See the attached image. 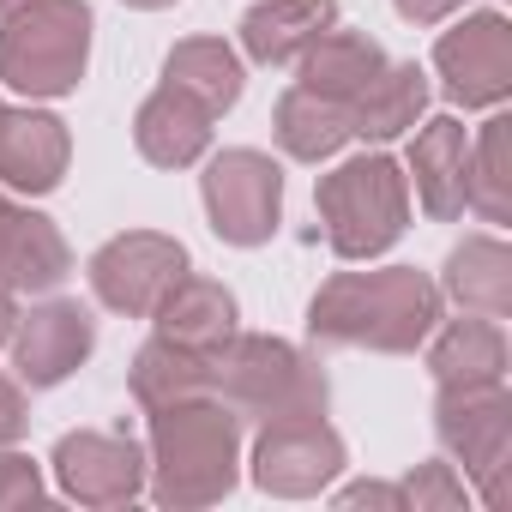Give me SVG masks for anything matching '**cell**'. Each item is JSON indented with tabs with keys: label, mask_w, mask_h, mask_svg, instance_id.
Listing matches in <instances>:
<instances>
[{
	"label": "cell",
	"mask_w": 512,
	"mask_h": 512,
	"mask_svg": "<svg viewBox=\"0 0 512 512\" xmlns=\"http://www.w3.org/2000/svg\"><path fill=\"white\" fill-rule=\"evenodd\" d=\"M434 320H440V290L416 266L338 272L308 302L314 344H338V350H386V356H404V350H416L434 332Z\"/></svg>",
	"instance_id": "cell-1"
},
{
	"label": "cell",
	"mask_w": 512,
	"mask_h": 512,
	"mask_svg": "<svg viewBox=\"0 0 512 512\" xmlns=\"http://www.w3.org/2000/svg\"><path fill=\"white\" fill-rule=\"evenodd\" d=\"M235 464H241V416L199 392V398H175L163 410H151V494L157 506H211L235 488Z\"/></svg>",
	"instance_id": "cell-2"
},
{
	"label": "cell",
	"mask_w": 512,
	"mask_h": 512,
	"mask_svg": "<svg viewBox=\"0 0 512 512\" xmlns=\"http://www.w3.org/2000/svg\"><path fill=\"white\" fill-rule=\"evenodd\" d=\"M205 392L235 416H326V374L284 338H223L205 356Z\"/></svg>",
	"instance_id": "cell-3"
},
{
	"label": "cell",
	"mask_w": 512,
	"mask_h": 512,
	"mask_svg": "<svg viewBox=\"0 0 512 512\" xmlns=\"http://www.w3.org/2000/svg\"><path fill=\"white\" fill-rule=\"evenodd\" d=\"M91 61V7L85 0H25L0 25V79L19 97L79 91Z\"/></svg>",
	"instance_id": "cell-4"
},
{
	"label": "cell",
	"mask_w": 512,
	"mask_h": 512,
	"mask_svg": "<svg viewBox=\"0 0 512 512\" xmlns=\"http://www.w3.org/2000/svg\"><path fill=\"white\" fill-rule=\"evenodd\" d=\"M320 217L338 260H374L410 223V187L392 157H350L344 169L320 175Z\"/></svg>",
	"instance_id": "cell-5"
},
{
	"label": "cell",
	"mask_w": 512,
	"mask_h": 512,
	"mask_svg": "<svg viewBox=\"0 0 512 512\" xmlns=\"http://www.w3.org/2000/svg\"><path fill=\"white\" fill-rule=\"evenodd\" d=\"M440 446L476 476L488 506H506V458H512V398L500 380L482 386H440L434 398Z\"/></svg>",
	"instance_id": "cell-6"
},
{
	"label": "cell",
	"mask_w": 512,
	"mask_h": 512,
	"mask_svg": "<svg viewBox=\"0 0 512 512\" xmlns=\"http://www.w3.org/2000/svg\"><path fill=\"white\" fill-rule=\"evenodd\" d=\"M181 278H187V247L175 235H157V229H127L91 253L97 302L127 314V320H145Z\"/></svg>",
	"instance_id": "cell-7"
},
{
	"label": "cell",
	"mask_w": 512,
	"mask_h": 512,
	"mask_svg": "<svg viewBox=\"0 0 512 512\" xmlns=\"http://www.w3.org/2000/svg\"><path fill=\"white\" fill-rule=\"evenodd\" d=\"M205 211L211 229L235 247H260L284 211V169L266 151H223L205 163Z\"/></svg>",
	"instance_id": "cell-8"
},
{
	"label": "cell",
	"mask_w": 512,
	"mask_h": 512,
	"mask_svg": "<svg viewBox=\"0 0 512 512\" xmlns=\"http://www.w3.org/2000/svg\"><path fill=\"white\" fill-rule=\"evenodd\" d=\"M338 470H344V440L326 416H278L253 440V482L266 494L302 500L320 494Z\"/></svg>",
	"instance_id": "cell-9"
},
{
	"label": "cell",
	"mask_w": 512,
	"mask_h": 512,
	"mask_svg": "<svg viewBox=\"0 0 512 512\" xmlns=\"http://www.w3.org/2000/svg\"><path fill=\"white\" fill-rule=\"evenodd\" d=\"M434 67L446 79V97L464 109H494L512 91V25L500 13H470L434 43Z\"/></svg>",
	"instance_id": "cell-10"
},
{
	"label": "cell",
	"mask_w": 512,
	"mask_h": 512,
	"mask_svg": "<svg viewBox=\"0 0 512 512\" xmlns=\"http://www.w3.org/2000/svg\"><path fill=\"white\" fill-rule=\"evenodd\" d=\"M55 476H61V494L79 506H127L145 488V452L127 434L79 428V434H61Z\"/></svg>",
	"instance_id": "cell-11"
},
{
	"label": "cell",
	"mask_w": 512,
	"mask_h": 512,
	"mask_svg": "<svg viewBox=\"0 0 512 512\" xmlns=\"http://www.w3.org/2000/svg\"><path fill=\"white\" fill-rule=\"evenodd\" d=\"M13 368L25 386H61L97 344V326L79 302H43L31 314H19L13 326Z\"/></svg>",
	"instance_id": "cell-12"
},
{
	"label": "cell",
	"mask_w": 512,
	"mask_h": 512,
	"mask_svg": "<svg viewBox=\"0 0 512 512\" xmlns=\"http://www.w3.org/2000/svg\"><path fill=\"white\" fill-rule=\"evenodd\" d=\"M133 145H139V157L157 163V169H187V163H199L205 145H211V109L193 103L181 85L163 79V91H151L145 109H139V121H133Z\"/></svg>",
	"instance_id": "cell-13"
},
{
	"label": "cell",
	"mask_w": 512,
	"mask_h": 512,
	"mask_svg": "<svg viewBox=\"0 0 512 512\" xmlns=\"http://www.w3.org/2000/svg\"><path fill=\"white\" fill-rule=\"evenodd\" d=\"M67 127L55 115H37V109H7L0 121V181L19 187V193H55L61 175H67Z\"/></svg>",
	"instance_id": "cell-14"
},
{
	"label": "cell",
	"mask_w": 512,
	"mask_h": 512,
	"mask_svg": "<svg viewBox=\"0 0 512 512\" xmlns=\"http://www.w3.org/2000/svg\"><path fill=\"white\" fill-rule=\"evenodd\" d=\"M332 25H338V0H266L241 19V49L260 67H290Z\"/></svg>",
	"instance_id": "cell-15"
},
{
	"label": "cell",
	"mask_w": 512,
	"mask_h": 512,
	"mask_svg": "<svg viewBox=\"0 0 512 512\" xmlns=\"http://www.w3.org/2000/svg\"><path fill=\"white\" fill-rule=\"evenodd\" d=\"M151 320H157V338H169V344H181V350H193V356H211L223 338H235V296H229L223 284L187 272V278L151 308Z\"/></svg>",
	"instance_id": "cell-16"
},
{
	"label": "cell",
	"mask_w": 512,
	"mask_h": 512,
	"mask_svg": "<svg viewBox=\"0 0 512 512\" xmlns=\"http://www.w3.org/2000/svg\"><path fill=\"white\" fill-rule=\"evenodd\" d=\"M73 272V253L61 229L37 211H7L0 217V284L7 290H55Z\"/></svg>",
	"instance_id": "cell-17"
},
{
	"label": "cell",
	"mask_w": 512,
	"mask_h": 512,
	"mask_svg": "<svg viewBox=\"0 0 512 512\" xmlns=\"http://www.w3.org/2000/svg\"><path fill=\"white\" fill-rule=\"evenodd\" d=\"M464 157H470V139H464V121L452 115H434L416 145H410V169H416V199L428 217H458L464 211Z\"/></svg>",
	"instance_id": "cell-18"
},
{
	"label": "cell",
	"mask_w": 512,
	"mask_h": 512,
	"mask_svg": "<svg viewBox=\"0 0 512 512\" xmlns=\"http://www.w3.org/2000/svg\"><path fill=\"white\" fill-rule=\"evenodd\" d=\"M446 296L464 314L506 320L512 314V253H506V241H494V235L458 241L452 260H446Z\"/></svg>",
	"instance_id": "cell-19"
},
{
	"label": "cell",
	"mask_w": 512,
	"mask_h": 512,
	"mask_svg": "<svg viewBox=\"0 0 512 512\" xmlns=\"http://www.w3.org/2000/svg\"><path fill=\"white\" fill-rule=\"evenodd\" d=\"M380 67H386V55H380L374 37H362V31H338V25H332V31L302 55V91L332 97V103H356V97L374 85Z\"/></svg>",
	"instance_id": "cell-20"
},
{
	"label": "cell",
	"mask_w": 512,
	"mask_h": 512,
	"mask_svg": "<svg viewBox=\"0 0 512 512\" xmlns=\"http://www.w3.org/2000/svg\"><path fill=\"white\" fill-rule=\"evenodd\" d=\"M428 368L440 386H482V380H506V338L494 320L470 314V320H452L434 350H428Z\"/></svg>",
	"instance_id": "cell-21"
},
{
	"label": "cell",
	"mask_w": 512,
	"mask_h": 512,
	"mask_svg": "<svg viewBox=\"0 0 512 512\" xmlns=\"http://www.w3.org/2000/svg\"><path fill=\"white\" fill-rule=\"evenodd\" d=\"M356 139L350 127V103H332V97H314V91H284L278 97V145L302 163H320L332 151H344Z\"/></svg>",
	"instance_id": "cell-22"
},
{
	"label": "cell",
	"mask_w": 512,
	"mask_h": 512,
	"mask_svg": "<svg viewBox=\"0 0 512 512\" xmlns=\"http://www.w3.org/2000/svg\"><path fill=\"white\" fill-rule=\"evenodd\" d=\"M428 109V73L410 67H380L374 85L350 103V127L362 139H398L404 127H416V115Z\"/></svg>",
	"instance_id": "cell-23"
},
{
	"label": "cell",
	"mask_w": 512,
	"mask_h": 512,
	"mask_svg": "<svg viewBox=\"0 0 512 512\" xmlns=\"http://www.w3.org/2000/svg\"><path fill=\"white\" fill-rule=\"evenodd\" d=\"M163 79L181 85V91H187L193 103H205L211 115L235 109V97H241V61H235L217 37H187V43H175L169 61H163Z\"/></svg>",
	"instance_id": "cell-24"
},
{
	"label": "cell",
	"mask_w": 512,
	"mask_h": 512,
	"mask_svg": "<svg viewBox=\"0 0 512 512\" xmlns=\"http://www.w3.org/2000/svg\"><path fill=\"white\" fill-rule=\"evenodd\" d=\"M205 392V356L169 344V338H151L139 356H133V398L145 410H163L175 398H199Z\"/></svg>",
	"instance_id": "cell-25"
},
{
	"label": "cell",
	"mask_w": 512,
	"mask_h": 512,
	"mask_svg": "<svg viewBox=\"0 0 512 512\" xmlns=\"http://www.w3.org/2000/svg\"><path fill=\"white\" fill-rule=\"evenodd\" d=\"M506 115H494L482 127V139L470 145L464 157V205H476L488 223H506L512 217V163H506Z\"/></svg>",
	"instance_id": "cell-26"
},
{
	"label": "cell",
	"mask_w": 512,
	"mask_h": 512,
	"mask_svg": "<svg viewBox=\"0 0 512 512\" xmlns=\"http://www.w3.org/2000/svg\"><path fill=\"white\" fill-rule=\"evenodd\" d=\"M464 506V482L452 476V464H416L404 482V512H458Z\"/></svg>",
	"instance_id": "cell-27"
},
{
	"label": "cell",
	"mask_w": 512,
	"mask_h": 512,
	"mask_svg": "<svg viewBox=\"0 0 512 512\" xmlns=\"http://www.w3.org/2000/svg\"><path fill=\"white\" fill-rule=\"evenodd\" d=\"M43 500V476L25 452H7L0 446V512H13V506H37Z\"/></svg>",
	"instance_id": "cell-28"
},
{
	"label": "cell",
	"mask_w": 512,
	"mask_h": 512,
	"mask_svg": "<svg viewBox=\"0 0 512 512\" xmlns=\"http://www.w3.org/2000/svg\"><path fill=\"white\" fill-rule=\"evenodd\" d=\"M25 422H31V416H25V392L0 374V446H13V440L25 434Z\"/></svg>",
	"instance_id": "cell-29"
},
{
	"label": "cell",
	"mask_w": 512,
	"mask_h": 512,
	"mask_svg": "<svg viewBox=\"0 0 512 512\" xmlns=\"http://www.w3.org/2000/svg\"><path fill=\"white\" fill-rule=\"evenodd\" d=\"M338 506H386V512H404V488H392V482H356V488L338 494Z\"/></svg>",
	"instance_id": "cell-30"
},
{
	"label": "cell",
	"mask_w": 512,
	"mask_h": 512,
	"mask_svg": "<svg viewBox=\"0 0 512 512\" xmlns=\"http://www.w3.org/2000/svg\"><path fill=\"white\" fill-rule=\"evenodd\" d=\"M392 7H398L410 25H440L446 13H458V7H464V0H392Z\"/></svg>",
	"instance_id": "cell-31"
},
{
	"label": "cell",
	"mask_w": 512,
	"mask_h": 512,
	"mask_svg": "<svg viewBox=\"0 0 512 512\" xmlns=\"http://www.w3.org/2000/svg\"><path fill=\"white\" fill-rule=\"evenodd\" d=\"M13 326H19V308H13V290H7V284H0V344H7V338H13Z\"/></svg>",
	"instance_id": "cell-32"
},
{
	"label": "cell",
	"mask_w": 512,
	"mask_h": 512,
	"mask_svg": "<svg viewBox=\"0 0 512 512\" xmlns=\"http://www.w3.org/2000/svg\"><path fill=\"white\" fill-rule=\"evenodd\" d=\"M127 7H145V13H157V7H175V0H127Z\"/></svg>",
	"instance_id": "cell-33"
},
{
	"label": "cell",
	"mask_w": 512,
	"mask_h": 512,
	"mask_svg": "<svg viewBox=\"0 0 512 512\" xmlns=\"http://www.w3.org/2000/svg\"><path fill=\"white\" fill-rule=\"evenodd\" d=\"M25 7V0H0V19H7V13H19Z\"/></svg>",
	"instance_id": "cell-34"
},
{
	"label": "cell",
	"mask_w": 512,
	"mask_h": 512,
	"mask_svg": "<svg viewBox=\"0 0 512 512\" xmlns=\"http://www.w3.org/2000/svg\"><path fill=\"white\" fill-rule=\"evenodd\" d=\"M7 211H13V205H7V199H0V217H7Z\"/></svg>",
	"instance_id": "cell-35"
},
{
	"label": "cell",
	"mask_w": 512,
	"mask_h": 512,
	"mask_svg": "<svg viewBox=\"0 0 512 512\" xmlns=\"http://www.w3.org/2000/svg\"><path fill=\"white\" fill-rule=\"evenodd\" d=\"M0 121H7V103H0Z\"/></svg>",
	"instance_id": "cell-36"
}]
</instances>
